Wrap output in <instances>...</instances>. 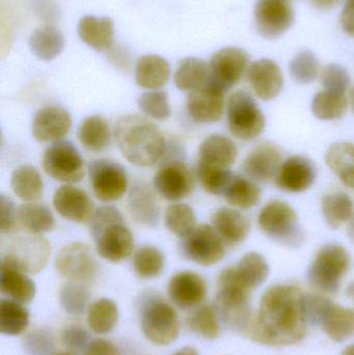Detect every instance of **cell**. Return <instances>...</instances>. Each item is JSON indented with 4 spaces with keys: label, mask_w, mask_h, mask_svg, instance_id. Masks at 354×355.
I'll list each match as a JSON object with an SVG mask.
<instances>
[{
    "label": "cell",
    "mask_w": 354,
    "mask_h": 355,
    "mask_svg": "<svg viewBox=\"0 0 354 355\" xmlns=\"http://www.w3.org/2000/svg\"><path fill=\"white\" fill-rule=\"evenodd\" d=\"M282 166V152L278 146L263 143L254 148L243 160L245 176L255 182L266 183L276 179Z\"/></svg>",
    "instance_id": "21"
},
{
    "label": "cell",
    "mask_w": 354,
    "mask_h": 355,
    "mask_svg": "<svg viewBox=\"0 0 354 355\" xmlns=\"http://www.w3.org/2000/svg\"><path fill=\"white\" fill-rule=\"evenodd\" d=\"M23 348L26 355H54L55 339L48 329H37L27 334Z\"/></svg>",
    "instance_id": "50"
},
{
    "label": "cell",
    "mask_w": 354,
    "mask_h": 355,
    "mask_svg": "<svg viewBox=\"0 0 354 355\" xmlns=\"http://www.w3.org/2000/svg\"><path fill=\"white\" fill-rule=\"evenodd\" d=\"M224 93L211 85L191 92L187 98V112L200 124L218 122L224 116Z\"/></svg>",
    "instance_id": "23"
},
{
    "label": "cell",
    "mask_w": 354,
    "mask_h": 355,
    "mask_svg": "<svg viewBox=\"0 0 354 355\" xmlns=\"http://www.w3.org/2000/svg\"><path fill=\"white\" fill-rule=\"evenodd\" d=\"M303 300L305 295L297 286L268 288L247 329L249 337L268 346H290L301 342L308 325Z\"/></svg>",
    "instance_id": "1"
},
{
    "label": "cell",
    "mask_w": 354,
    "mask_h": 355,
    "mask_svg": "<svg viewBox=\"0 0 354 355\" xmlns=\"http://www.w3.org/2000/svg\"><path fill=\"white\" fill-rule=\"evenodd\" d=\"M89 176L94 194L101 202H116L126 193L128 176L118 162L94 160L89 164Z\"/></svg>",
    "instance_id": "13"
},
{
    "label": "cell",
    "mask_w": 354,
    "mask_h": 355,
    "mask_svg": "<svg viewBox=\"0 0 354 355\" xmlns=\"http://www.w3.org/2000/svg\"><path fill=\"white\" fill-rule=\"evenodd\" d=\"M247 76L254 93L263 101L276 99L284 89V75L274 60H256L249 64Z\"/></svg>",
    "instance_id": "18"
},
{
    "label": "cell",
    "mask_w": 354,
    "mask_h": 355,
    "mask_svg": "<svg viewBox=\"0 0 354 355\" xmlns=\"http://www.w3.org/2000/svg\"><path fill=\"white\" fill-rule=\"evenodd\" d=\"M54 355H78L76 352H73V350H68V352H58V354H55Z\"/></svg>",
    "instance_id": "63"
},
{
    "label": "cell",
    "mask_w": 354,
    "mask_h": 355,
    "mask_svg": "<svg viewBox=\"0 0 354 355\" xmlns=\"http://www.w3.org/2000/svg\"><path fill=\"white\" fill-rule=\"evenodd\" d=\"M164 223L174 235L185 238L197 227V216L193 207L185 202H175L166 208Z\"/></svg>",
    "instance_id": "43"
},
{
    "label": "cell",
    "mask_w": 354,
    "mask_h": 355,
    "mask_svg": "<svg viewBox=\"0 0 354 355\" xmlns=\"http://www.w3.org/2000/svg\"><path fill=\"white\" fill-rule=\"evenodd\" d=\"M341 0H311L312 6L320 10H330L336 8Z\"/></svg>",
    "instance_id": "57"
},
{
    "label": "cell",
    "mask_w": 354,
    "mask_h": 355,
    "mask_svg": "<svg viewBox=\"0 0 354 355\" xmlns=\"http://www.w3.org/2000/svg\"><path fill=\"white\" fill-rule=\"evenodd\" d=\"M289 70L295 83L299 85H309L319 76V60L313 52L305 50L299 52L292 58Z\"/></svg>",
    "instance_id": "48"
},
{
    "label": "cell",
    "mask_w": 354,
    "mask_h": 355,
    "mask_svg": "<svg viewBox=\"0 0 354 355\" xmlns=\"http://www.w3.org/2000/svg\"><path fill=\"white\" fill-rule=\"evenodd\" d=\"M51 256L49 241L41 234L18 233L2 245L1 263L27 275H37L45 268Z\"/></svg>",
    "instance_id": "6"
},
{
    "label": "cell",
    "mask_w": 354,
    "mask_h": 355,
    "mask_svg": "<svg viewBox=\"0 0 354 355\" xmlns=\"http://www.w3.org/2000/svg\"><path fill=\"white\" fill-rule=\"evenodd\" d=\"M89 231L98 254L112 263H118L131 256L134 238L127 227L122 213L114 206H102L89 220Z\"/></svg>",
    "instance_id": "3"
},
{
    "label": "cell",
    "mask_w": 354,
    "mask_h": 355,
    "mask_svg": "<svg viewBox=\"0 0 354 355\" xmlns=\"http://www.w3.org/2000/svg\"><path fill=\"white\" fill-rule=\"evenodd\" d=\"M172 74L170 62L157 54L141 56L135 68L137 85L145 89H161L168 83Z\"/></svg>",
    "instance_id": "27"
},
{
    "label": "cell",
    "mask_w": 354,
    "mask_h": 355,
    "mask_svg": "<svg viewBox=\"0 0 354 355\" xmlns=\"http://www.w3.org/2000/svg\"><path fill=\"white\" fill-rule=\"evenodd\" d=\"M55 268L69 281L85 285L95 281L98 273V264L91 248L80 242L67 244L58 252Z\"/></svg>",
    "instance_id": "14"
},
{
    "label": "cell",
    "mask_w": 354,
    "mask_h": 355,
    "mask_svg": "<svg viewBox=\"0 0 354 355\" xmlns=\"http://www.w3.org/2000/svg\"><path fill=\"white\" fill-rule=\"evenodd\" d=\"M22 304L12 300H2L0 302V333L2 335L16 337L26 331L30 315Z\"/></svg>",
    "instance_id": "39"
},
{
    "label": "cell",
    "mask_w": 354,
    "mask_h": 355,
    "mask_svg": "<svg viewBox=\"0 0 354 355\" xmlns=\"http://www.w3.org/2000/svg\"><path fill=\"white\" fill-rule=\"evenodd\" d=\"M347 235H348L351 241L354 243V215L351 217V220L348 221V225H347Z\"/></svg>",
    "instance_id": "59"
},
{
    "label": "cell",
    "mask_w": 354,
    "mask_h": 355,
    "mask_svg": "<svg viewBox=\"0 0 354 355\" xmlns=\"http://www.w3.org/2000/svg\"><path fill=\"white\" fill-rule=\"evenodd\" d=\"M172 355H199L197 354V350L193 347H184L182 349L178 350V352H175Z\"/></svg>",
    "instance_id": "58"
},
{
    "label": "cell",
    "mask_w": 354,
    "mask_h": 355,
    "mask_svg": "<svg viewBox=\"0 0 354 355\" xmlns=\"http://www.w3.org/2000/svg\"><path fill=\"white\" fill-rule=\"evenodd\" d=\"M348 102L354 114V87L349 89Z\"/></svg>",
    "instance_id": "61"
},
{
    "label": "cell",
    "mask_w": 354,
    "mask_h": 355,
    "mask_svg": "<svg viewBox=\"0 0 354 355\" xmlns=\"http://www.w3.org/2000/svg\"><path fill=\"white\" fill-rule=\"evenodd\" d=\"M79 141L87 151H104L112 143L109 124L100 116H91L81 123L77 132Z\"/></svg>",
    "instance_id": "32"
},
{
    "label": "cell",
    "mask_w": 354,
    "mask_h": 355,
    "mask_svg": "<svg viewBox=\"0 0 354 355\" xmlns=\"http://www.w3.org/2000/svg\"><path fill=\"white\" fill-rule=\"evenodd\" d=\"M212 225L227 244L242 243L251 232L249 219L236 209L222 207L212 216Z\"/></svg>",
    "instance_id": "25"
},
{
    "label": "cell",
    "mask_w": 354,
    "mask_h": 355,
    "mask_svg": "<svg viewBox=\"0 0 354 355\" xmlns=\"http://www.w3.org/2000/svg\"><path fill=\"white\" fill-rule=\"evenodd\" d=\"M260 230L267 237L287 248H299L303 244V232L297 211L284 200L268 202L258 215Z\"/></svg>",
    "instance_id": "7"
},
{
    "label": "cell",
    "mask_w": 354,
    "mask_h": 355,
    "mask_svg": "<svg viewBox=\"0 0 354 355\" xmlns=\"http://www.w3.org/2000/svg\"><path fill=\"white\" fill-rule=\"evenodd\" d=\"M346 295L348 296L349 300H353L354 302V282H351V283L347 286Z\"/></svg>",
    "instance_id": "60"
},
{
    "label": "cell",
    "mask_w": 354,
    "mask_h": 355,
    "mask_svg": "<svg viewBox=\"0 0 354 355\" xmlns=\"http://www.w3.org/2000/svg\"><path fill=\"white\" fill-rule=\"evenodd\" d=\"M156 190L145 181H136L129 189L127 208L139 225L155 227L159 223L160 208Z\"/></svg>",
    "instance_id": "24"
},
{
    "label": "cell",
    "mask_w": 354,
    "mask_h": 355,
    "mask_svg": "<svg viewBox=\"0 0 354 355\" xmlns=\"http://www.w3.org/2000/svg\"><path fill=\"white\" fill-rule=\"evenodd\" d=\"M181 252L187 260L202 266L218 264L226 256V242L213 225H197L195 230L182 238Z\"/></svg>",
    "instance_id": "11"
},
{
    "label": "cell",
    "mask_w": 354,
    "mask_h": 355,
    "mask_svg": "<svg viewBox=\"0 0 354 355\" xmlns=\"http://www.w3.org/2000/svg\"><path fill=\"white\" fill-rule=\"evenodd\" d=\"M348 98L345 94L319 92L312 100L311 110L314 116L321 121H335L342 118L348 107Z\"/></svg>",
    "instance_id": "40"
},
{
    "label": "cell",
    "mask_w": 354,
    "mask_h": 355,
    "mask_svg": "<svg viewBox=\"0 0 354 355\" xmlns=\"http://www.w3.org/2000/svg\"><path fill=\"white\" fill-rule=\"evenodd\" d=\"M195 174L202 187L214 196H224L229 183L234 176L230 168L213 166L200 160H197Z\"/></svg>",
    "instance_id": "45"
},
{
    "label": "cell",
    "mask_w": 354,
    "mask_h": 355,
    "mask_svg": "<svg viewBox=\"0 0 354 355\" xmlns=\"http://www.w3.org/2000/svg\"><path fill=\"white\" fill-rule=\"evenodd\" d=\"M10 187L17 198L25 202H35L43 196L44 183L35 166H18L10 178Z\"/></svg>",
    "instance_id": "31"
},
{
    "label": "cell",
    "mask_w": 354,
    "mask_h": 355,
    "mask_svg": "<svg viewBox=\"0 0 354 355\" xmlns=\"http://www.w3.org/2000/svg\"><path fill=\"white\" fill-rule=\"evenodd\" d=\"M118 309L114 302L102 298L87 309V323L95 334L105 335L114 331L118 324Z\"/></svg>",
    "instance_id": "41"
},
{
    "label": "cell",
    "mask_w": 354,
    "mask_h": 355,
    "mask_svg": "<svg viewBox=\"0 0 354 355\" xmlns=\"http://www.w3.org/2000/svg\"><path fill=\"white\" fill-rule=\"evenodd\" d=\"M72 127L68 110L57 105L45 106L37 110L33 120V137L39 143L62 141Z\"/></svg>",
    "instance_id": "20"
},
{
    "label": "cell",
    "mask_w": 354,
    "mask_h": 355,
    "mask_svg": "<svg viewBox=\"0 0 354 355\" xmlns=\"http://www.w3.org/2000/svg\"><path fill=\"white\" fill-rule=\"evenodd\" d=\"M320 325L333 341L342 343L354 336V309L333 304Z\"/></svg>",
    "instance_id": "36"
},
{
    "label": "cell",
    "mask_w": 354,
    "mask_h": 355,
    "mask_svg": "<svg viewBox=\"0 0 354 355\" xmlns=\"http://www.w3.org/2000/svg\"><path fill=\"white\" fill-rule=\"evenodd\" d=\"M114 135L122 155L141 168H149L160 162L168 147L160 129L139 114L120 116L114 124Z\"/></svg>",
    "instance_id": "2"
},
{
    "label": "cell",
    "mask_w": 354,
    "mask_h": 355,
    "mask_svg": "<svg viewBox=\"0 0 354 355\" xmlns=\"http://www.w3.org/2000/svg\"><path fill=\"white\" fill-rule=\"evenodd\" d=\"M166 258L159 248L143 245L133 256V268L141 279H150L159 277L164 269Z\"/></svg>",
    "instance_id": "44"
},
{
    "label": "cell",
    "mask_w": 354,
    "mask_h": 355,
    "mask_svg": "<svg viewBox=\"0 0 354 355\" xmlns=\"http://www.w3.org/2000/svg\"><path fill=\"white\" fill-rule=\"evenodd\" d=\"M294 10L290 0H257L255 22L258 31L266 39L282 37L294 23Z\"/></svg>",
    "instance_id": "15"
},
{
    "label": "cell",
    "mask_w": 354,
    "mask_h": 355,
    "mask_svg": "<svg viewBox=\"0 0 354 355\" xmlns=\"http://www.w3.org/2000/svg\"><path fill=\"white\" fill-rule=\"evenodd\" d=\"M195 188V175L181 160L166 162L154 177V189L164 200L178 202L191 196Z\"/></svg>",
    "instance_id": "16"
},
{
    "label": "cell",
    "mask_w": 354,
    "mask_h": 355,
    "mask_svg": "<svg viewBox=\"0 0 354 355\" xmlns=\"http://www.w3.org/2000/svg\"><path fill=\"white\" fill-rule=\"evenodd\" d=\"M83 355H121L120 350L112 342L96 339L89 342L85 348Z\"/></svg>",
    "instance_id": "55"
},
{
    "label": "cell",
    "mask_w": 354,
    "mask_h": 355,
    "mask_svg": "<svg viewBox=\"0 0 354 355\" xmlns=\"http://www.w3.org/2000/svg\"><path fill=\"white\" fill-rule=\"evenodd\" d=\"M317 178L315 164L305 156H291L285 160L274 179L276 187L289 193H301L312 187Z\"/></svg>",
    "instance_id": "17"
},
{
    "label": "cell",
    "mask_w": 354,
    "mask_h": 355,
    "mask_svg": "<svg viewBox=\"0 0 354 355\" xmlns=\"http://www.w3.org/2000/svg\"><path fill=\"white\" fill-rule=\"evenodd\" d=\"M342 355H354V345H351L345 348L344 352H342Z\"/></svg>",
    "instance_id": "62"
},
{
    "label": "cell",
    "mask_w": 354,
    "mask_h": 355,
    "mask_svg": "<svg viewBox=\"0 0 354 355\" xmlns=\"http://www.w3.org/2000/svg\"><path fill=\"white\" fill-rule=\"evenodd\" d=\"M220 319L215 306H202L189 318V327L200 337L215 340L220 336Z\"/></svg>",
    "instance_id": "47"
},
{
    "label": "cell",
    "mask_w": 354,
    "mask_h": 355,
    "mask_svg": "<svg viewBox=\"0 0 354 355\" xmlns=\"http://www.w3.org/2000/svg\"><path fill=\"white\" fill-rule=\"evenodd\" d=\"M227 122L233 137L249 141L263 133L266 119L255 99L247 92L238 91L229 98Z\"/></svg>",
    "instance_id": "9"
},
{
    "label": "cell",
    "mask_w": 354,
    "mask_h": 355,
    "mask_svg": "<svg viewBox=\"0 0 354 355\" xmlns=\"http://www.w3.org/2000/svg\"><path fill=\"white\" fill-rule=\"evenodd\" d=\"M60 340L64 347L70 350H79L89 345V334L83 327L78 325H70L67 327L60 335Z\"/></svg>",
    "instance_id": "53"
},
{
    "label": "cell",
    "mask_w": 354,
    "mask_h": 355,
    "mask_svg": "<svg viewBox=\"0 0 354 355\" xmlns=\"http://www.w3.org/2000/svg\"><path fill=\"white\" fill-rule=\"evenodd\" d=\"M321 211L326 225L338 230L353 216V200L344 192L326 194L321 200Z\"/></svg>",
    "instance_id": "37"
},
{
    "label": "cell",
    "mask_w": 354,
    "mask_h": 355,
    "mask_svg": "<svg viewBox=\"0 0 354 355\" xmlns=\"http://www.w3.org/2000/svg\"><path fill=\"white\" fill-rule=\"evenodd\" d=\"M89 297L91 294L85 284L69 282L60 288V306L71 316H81L89 309Z\"/></svg>",
    "instance_id": "46"
},
{
    "label": "cell",
    "mask_w": 354,
    "mask_h": 355,
    "mask_svg": "<svg viewBox=\"0 0 354 355\" xmlns=\"http://www.w3.org/2000/svg\"><path fill=\"white\" fill-rule=\"evenodd\" d=\"M209 83V62L197 58H186L179 62L175 73V85L180 91H197L208 87Z\"/></svg>",
    "instance_id": "30"
},
{
    "label": "cell",
    "mask_w": 354,
    "mask_h": 355,
    "mask_svg": "<svg viewBox=\"0 0 354 355\" xmlns=\"http://www.w3.org/2000/svg\"><path fill=\"white\" fill-rule=\"evenodd\" d=\"M238 157L236 144L220 135L206 137L199 148V160L206 164L230 168Z\"/></svg>",
    "instance_id": "28"
},
{
    "label": "cell",
    "mask_w": 354,
    "mask_h": 355,
    "mask_svg": "<svg viewBox=\"0 0 354 355\" xmlns=\"http://www.w3.org/2000/svg\"><path fill=\"white\" fill-rule=\"evenodd\" d=\"M0 209H1V223L0 230L2 235H10L16 230L18 225L17 209L14 202L6 194L0 196Z\"/></svg>",
    "instance_id": "54"
},
{
    "label": "cell",
    "mask_w": 354,
    "mask_h": 355,
    "mask_svg": "<svg viewBox=\"0 0 354 355\" xmlns=\"http://www.w3.org/2000/svg\"><path fill=\"white\" fill-rule=\"evenodd\" d=\"M351 266V254L346 248L340 244H326L310 265L308 279L316 289L334 294L340 289L342 279Z\"/></svg>",
    "instance_id": "8"
},
{
    "label": "cell",
    "mask_w": 354,
    "mask_h": 355,
    "mask_svg": "<svg viewBox=\"0 0 354 355\" xmlns=\"http://www.w3.org/2000/svg\"><path fill=\"white\" fill-rule=\"evenodd\" d=\"M53 206L60 216L77 223H89L95 212L89 194L71 185H64L56 190Z\"/></svg>",
    "instance_id": "22"
},
{
    "label": "cell",
    "mask_w": 354,
    "mask_h": 355,
    "mask_svg": "<svg viewBox=\"0 0 354 355\" xmlns=\"http://www.w3.org/2000/svg\"><path fill=\"white\" fill-rule=\"evenodd\" d=\"M251 291L239 279L235 267H229L220 272L214 306L220 321L231 331L242 333L249 329L254 318Z\"/></svg>",
    "instance_id": "4"
},
{
    "label": "cell",
    "mask_w": 354,
    "mask_h": 355,
    "mask_svg": "<svg viewBox=\"0 0 354 355\" xmlns=\"http://www.w3.org/2000/svg\"><path fill=\"white\" fill-rule=\"evenodd\" d=\"M168 296L175 306L182 310L195 308L205 300L207 283L199 273L184 270L177 272L170 279Z\"/></svg>",
    "instance_id": "19"
},
{
    "label": "cell",
    "mask_w": 354,
    "mask_h": 355,
    "mask_svg": "<svg viewBox=\"0 0 354 355\" xmlns=\"http://www.w3.org/2000/svg\"><path fill=\"white\" fill-rule=\"evenodd\" d=\"M326 162L345 186L354 189L353 144L341 141L330 146L326 154Z\"/></svg>",
    "instance_id": "34"
},
{
    "label": "cell",
    "mask_w": 354,
    "mask_h": 355,
    "mask_svg": "<svg viewBox=\"0 0 354 355\" xmlns=\"http://www.w3.org/2000/svg\"><path fill=\"white\" fill-rule=\"evenodd\" d=\"M77 31L83 43L96 51H106L114 45V23L109 17L93 15L82 17L79 20Z\"/></svg>",
    "instance_id": "26"
},
{
    "label": "cell",
    "mask_w": 354,
    "mask_h": 355,
    "mask_svg": "<svg viewBox=\"0 0 354 355\" xmlns=\"http://www.w3.org/2000/svg\"><path fill=\"white\" fill-rule=\"evenodd\" d=\"M224 196L231 206L247 210L259 204L262 190L249 178L234 175L224 191Z\"/></svg>",
    "instance_id": "38"
},
{
    "label": "cell",
    "mask_w": 354,
    "mask_h": 355,
    "mask_svg": "<svg viewBox=\"0 0 354 355\" xmlns=\"http://www.w3.org/2000/svg\"><path fill=\"white\" fill-rule=\"evenodd\" d=\"M137 105L143 114L154 120L166 121L172 114L168 94L158 89L143 93L139 98Z\"/></svg>",
    "instance_id": "49"
},
{
    "label": "cell",
    "mask_w": 354,
    "mask_h": 355,
    "mask_svg": "<svg viewBox=\"0 0 354 355\" xmlns=\"http://www.w3.org/2000/svg\"><path fill=\"white\" fill-rule=\"evenodd\" d=\"M334 302L328 297L319 294H310L305 295L303 300V310H305L306 319L308 323L314 325L321 324L324 316Z\"/></svg>",
    "instance_id": "52"
},
{
    "label": "cell",
    "mask_w": 354,
    "mask_h": 355,
    "mask_svg": "<svg viewBox=\"0 0 354 355\" xmlns=\"http://www.w3.org/2000/svg\"><path fill=\"white\" fill-rule=\"evenodd\" d=\"M320 79L324 89L334 93L345 94L351 85L348 71L341 64H330L324 67Z\"/></svg>",
    "instance_id": "51"
},
{
    "label": "cell",
    "mask_w": 354,
    "mask_h": 355,
    "mask_svg": "<svg viewBox=\"0 0 354 355\" xmlns=\"http://www.w3.org/2000/svg\"><path fill=\"white\" fill-rule=\"evenodd\" d=\"M209 64V85L226 94L247 72L249 55L241 48H222L212 56Z\"/></svg>",
    "instance_id": "12"
},
{
    "label": "cell",
    "mask_w": 354,
    "mask_h": 355,
    "mask_svg": "<svg viewBox=\"0 0 354 355\" xmlns=\"http://www.w3.org/2000/svg\"><path fill=\"white\" fill-rule=\"evenodd\" d=\"M141 325L148 341L157 346H168L178 339L180 322L172 306L157 294L148 292L141 296Z\"/></svg>",
    "instance_id": "5"
},
{
    "label": "cell",
    "mask_w": 354,
    "mask_h": 355,
    "mask_svg": "<svg viewBox=\"0 0 354 355\" xmlns=\"http://www.w3.org/2000/svg\"><path fill=\"white\" fill-rule=\"evenodd\" d=\"M240 281L249 290L261 286L269 275V265L262 254L256 252L245 254L235 267Z\"/></svg>",
    "instance_id": "42"
},
{
    "label": "cell",
    "mask_w": 354,
    "mask_h": 355,
    "mask_svg": "<svg viewBox=\"0 0 354 355\" xmlns=\"http://www.w3.org/2000/svg\"><path fill=\"white\" fill-rule=\"evenodd\" d=\"M340 22L343 31L354 37V3H345L341 12Z\"/></svg>",
    "instance_id": "56"
},
{
    "label": "cell",
    "mask_w": 354,
    "mask_h": 355,
    "mask_svg": "<svg viewBox=\"0 0 354 355\" xmlns=\"http://www.w3.org/2000/svg\"><path fill=\"white\" fill-rule=\"evenodd\" d=\"M29 48L31 52L42 60H54L57 58L64 47V40L62 33L51 25L39 27L29 37Z\"/></svg>",
    "instance_id": "35"
},
{
    "label": "cell",
    "mask_w": 354,
    "mask_h": 355,
    "mask_svg": "<svg viewBox=\"0 0 354 355\" xmlns=\"http://www.w3.org/2000/svg\"><path fill=\"white\" fill-rule=\"evenodd\" d=\"M0 288L2 294L23 304L33 302L37 293L35 284L27 273L4 263H1Z\"/></svg>",
    "instance_id": "29"
},
{
    "label": "cell",
    "mask_w": 354,
    "mask_h": 355,
    "mask_svg": "<svg viewBox=\"0 0 354 355\" xmlns=\"http://www.w3.org/2000/svg\"><path fill=\"white\" fill-rule=\"evenodd\" d=\"M18 223L29 233L43 234L52 231L56 221L49 207L39 202H26L17 209Z\"/></svg>",
    "instance_id": "33"
},
{
    "label": "cell",
    "mask_w": 354,
    "mask_h": 355,
    "mask_svg": "<svg viewBox=\"0 0 354 355\" xmlns=\"http://www.w3.org/2000/svg\"><path fill=\"white\" fill-rule=\"evenodd\" d=\"M346 3H354V0H346Z\"/></svg>",
    "instance_id": "64"
},
{
    "label": "cell",
    "mask_w": 354,
    "mask_h": 355,
    "mask_svg": "<svg viewBox=\"0 0 354 355\" xmlns=\"http://www.w3.org/2000/svg\"><path fill=\"white\" fill-rule=\"evenodd\" d=\"M42 166L48 176L62 183H79L85 175V160L68 141H55L50 146L44 153Z\"/></svg>",
    "instance_id": "10"
}]
</instances>
